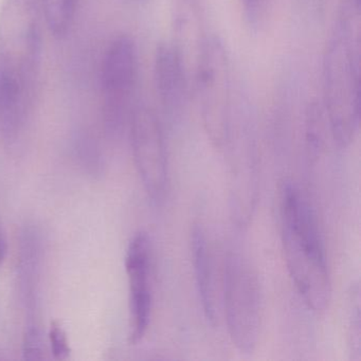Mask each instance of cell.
Returning <instances> with one entry per match:
<instances>
[{"mask_svg":"<svg viewBox=\"0 0 361 361\" xmlns=\"http://www.w3.org/2000/svg\"><path fill=\"white\" fill-rule=\"evenodd\" d=\"M360 286L353 283L348 289L346 304V341L350 360H361Z\"/></svg>","mask_w":361,"mask_h":361,"instance_id":"4fadbf2b","label":"cell"},{"mask_svg":"<svg viewBox=\"0 0 361 361\" xmlns=\"http://www.w3.org/2000/svg\"><path fill=\"white\" fill-rule=\"evenodd\" d=\"M8 252V243L3 226L0 224V265L5 262Z\"/></svg>","mask_w":361,"mask_h":361,"instance_id":"e0dca14e","label":"cell"},{"mask_svg":"<svg viewBox=\"0 0 361 361\" xmlns=\"http://www.w3.org/2000/svg\"><path fill=\"white\" fill-rule=\"evenodd\" d=\"M173 12L177 35L183 41H188L192 35H195L200 30L198 0H173Z\"/></svg>","mask_w":361,"mask_h":361,"instance_id":"5bb4252c","label":"cell"},{"mask_svg":"<svg viewBox=\"0 0 361 361\" xmlns=\"http://www.w3.org/2000/svg\"><path fill=\"white\" fill-rule=\"evenodd\" d=\"M39 0H6L0 12V77L35 96L43 56Z\"/></svg>","mask_w":361,"mask_h":361,"instance_id":"3957f363","label":"cell"},{"mask_svg":"<svg viewBox=\"0 0 361 361\" xmlns=\"http://www.w3.org/2000/svg\"><path fill=\"white\" fill-rule=\"evenodd\" d=\"M223 149L229 158L230 204L236 225H248L259 194V160L255 143L248 136L236 135L232 126Z\"/></svg>","mask_w":361,"mask_h":361,"instance_id":"ba28073f","label":"cell"},{"mask_svg":"<svg viewBox=\"0 0 361 361\" xmlns=\"http://www.w3.org/2000/svg\"><path fill=\"white\" fill-rule=\"evenodd\" d=\"M152 249L145 232L135 234L128 244L126 269L130 285V342L137 344L143 339L151 321Z\"/></svg>","mask_w":361,"mask_h":361,"instance_id":"9c48e42d","label":"cell"},{"mask_svg":"<svg viewBox=\"0 0 361 361\" xmlns=\"http://www.w3.org/2000/svg\"><path fill=\"white\" fill-rule=\"evenodd\" d=\"M360 0H345L323 59V109L340 147L354 141L360 122Z\"/></svg>","mask_w":361,"mask_h":361,"instance_id":"6da1fadb","label":"cell"},{"mask_svg":"<svg viewBox=\"0 0 361 361\" xmlns=\"http://www.w3.org/2000/svg\"><path fill=\"white\" fill-rule=\"evenodd\" d=\"M249 24L257 25L263 11L264 0H240Z\"/></svg>","mask_w":361,"mask_h":361,"instance_id":"2e32d148","label":"cell"},{"mask_svg":"<svg viewBox=\"0 0 361 361\" xmlns=\"http://www.w3.org/2000/svg\"><path fill=\"white\" fill-rule=\"evenodd\" d=\"M192 257L200 301L204 317L211 325L217 322L216 289L212 255L208 246L206 233L202 227H194L192 232Z\"/></svg>","mask_w":361,"mask_h":361,"instance_id":"8fae6325","label":"cell"},{"mask_svg":"<svg viewBox=\"0 0 361 361\" xmlns=\"http://www.w3.org/2000/svg\"><path fill=\"white\" fill-rule=\"evenodd\" d=\"M135 164L145 191L153 202H164L168 192V156L164 128L149 107L137 105L130 122Z\"/></svg>","mask_w":361,"mask_h":361,"instance_id":"52a82bcc","label":"cell"},{"mask_svg":"<svg viewBox=\"0 0 361 361\" xmlns=\"http://www.w3.org/2000/svg\"><path fill=\"white\" fill-rule=\"evenodd\" d=\"M281 236L290 278L306 305L323 312L331 302V283L316 215L297 185H283Z\"/></svg>","mask_w":361,"mask_h":361,"instance_id":"7a4b0ae2","label":"cell"},{"mask_svg":"<svg viewBox=\"0 0 361 361\" xmlns=\"http://www.w3.org/2000/svg\"><path fill=\"white\" fill-rule=\"evenodd\" d=\"M50 345L51 352L56 360H65L71 355V345L68 337L62 325L59 322H54L49 331Z\"/></svg>","mask_w":361,"mask_h":361,"instance_id":"9a60e30c","label":"cell"},{"mask_svg":"<svg viewBox=\"0 0 361 361\" xmlns=\"http://www.w3.org/2000/svg\"><path fill=\"white\" fill-rule=\"evenodd\" d=\"M195 86L204 130L216 147L223 149L233 126L231 67L217 37H206L198 49Z\"/></svg>","mask_w":361,"mask_h":361,"instance_id":"277c9868","label":"cell"},{"mask_svg":"<svg viewBox=\"0 0 361 361\" xmlns=\"http://www.w3.org/2000/svg\"><path fill=\"white\" fill-rule=\"evenodd\" d=\"M223 285L230 339L238 352L251 355L261 331L262 300L257 274L242 255L230 253L225 259Z\"/></svg>","mask_w":361,"mask_h":361,"instance_id":"5b68a950","label":"cell"},{"mask_svg":"<svg viewBox=\"0 0 361 361\" xmlns=\"http://www.w3.org/2000/svg\"><path fill=\"white\" fill-rule=\"evenodd\" d=\"M154 75L158 97L164 111L179 116L188 99L185 56L175 43H160L156 50Z\"/></svg>","mask_w":361,"mask_h":361,"instance_id":"30bf717a","label":"cell"},{"mask_svg":"<svg viewBox=\"0 0 361 361\" xmlns=\"http://www.w3.org/2000/svg\"><path fill=\"white\" fill-rule=\"evenodd\" d=\"M138 75L136 44L128 35H119L107 46L100 67L103 123L111 136L121 134L130 122Z\"/></svg>","mask_w":361,"mask_h":361,"instance_id":"8992f818","label":"cell"},{"mask_svg":"<svg viewBox=\"0 0 361 361\" xmlns=\"http://www.w3.org/2000/svg\"><path fill=\"white\" fill-rule=\"evenodd\" d=\"M48 29L56 39L71 33L77 14L78 0H39Z\"/></svg>","mask_w":361,"mask_h":361,"instance_id":"7c38bea8","label":"cell"}]
</instances>
